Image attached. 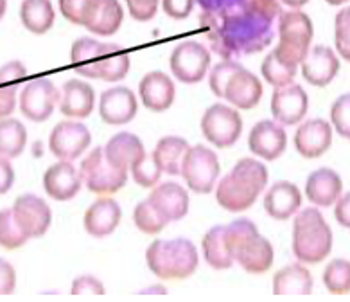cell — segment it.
<instances>
[{"mask_svg": "<svg viewBox=\"0 0 350 302\" xmlns=\"http://www.w3.org/2000/svg\"><path fill=\"white\" fill-rule=\"evenodd\" d=\"M133 221L135 225H137V229H139L140 232H144V234H159V232H162V230L165 229V225L169 223V221L154 209V205L149 201V198L148 200H142L139 205L135 207Z\"/></svg>", "mask_w": 350, "mask_h": 302, "instance_id": "8d00e7d4", "label": "cell"}, {"mask_svg": "<svg viewBox=\"0 0 350 302\" xmlns=\"http://www.w3.org/2000/svg\"><path fill=\"white\" fill-rule=\"evenodd\" d=\"M260 72L262 77L269 85H273L275 88H282V86L291 85L295 76H297L298 67H291L288 63H284L280 58L275 54V51L264 58L262 65H260Z\"/></svg>", "mask_w": 350, "mask_h": 302, "instance_id": "e575fe53", "label": "cell"}, {"mask_svg": "<svg viewBox=\"0 0 350 302\" xmlns=\"http://www.w3.org/2000/svg\"><path fill=\"white\" fill-rule=\"evenodd\" d=\"M243 131L239 112L226 105H212L202 117V134L216 148H230Z\"/></svg>", "mask_w": 350, "mask_h": 302, "instance_id": "9c48e42d", "label": "cell"}, {"mask_svg": "<svg viewBox=\"0 0 350 302\" xmlns=\"http://www.w3.org/2000/svg\"><path fill=\"white\" fill-rule=\"evenodd\" d=\"M314 281L302 263H293L273 275L275 295H311Z\"/></svg>", "mask_w": 350, "mask_h": 302, "instance_id": "f1b7e54d", "label": "cell"}, {"mask_svg": "<svg viewBox=\"0 0 350 302\" xmlns=\"http://www.w3.org/2000/svg\"><path fill=\"white\" fill-rule=\"evenodd\" d=\"M196 0H162L163 13L174 20L187 18L194 10Z\"/></svg>", "mask_w": 350, "mask_h": 302, "instance_id": "bcb514c9", "label": "cell"}, {"mask_svg": "<svg viewBox=\"0 0 350 302\" xmlns=\"http://www.w3.org/2000/svg\"><path fill=\"white\" fill-rule=\"evenodd\" d=\"M302 77L312 86H327L340 72V58L334 49L327 45H314L300 63Z\"/></svg>", "mask_w": 350, "mask_h": 302, "instance_id": "2e32d148", "label": "cell"}, {"mask_svg": "<svg viewBox=\"0 0 350 302\" xmlns=\"http://www.w3.org/2000/svg\"><path fill=\"white\" fill-rule=\"evenodd\" d=\"M343 191L341 177L334 169L320 168L312 171L307 177L306 182V197L317 207H331L334 205Z\"/></svg>", "mask_w": 350, "mask_h": 302, "instance_id": "484cf974", "label": "cell"}, {"mask_svg": "<svg viewBox=\"0 0 350 302\" xmlns=\"http://www.w3.org/2000/svg\"><path fill=\"white\" fill-rule=\"evenodd\" d=\"M219 171V158L214 149L205 148L203 144L187 149L182 164V177L191 191L198 194H208L214 191Z\"/></svg>", "mask_w": 350, "mask_h": 302, "instance_id": "52a82bcc", "label": "cell"}, {"mask_svg": "<svg viewBox=\"0 0 350 302\" xmlns=\"http://www.w3.org/2000/svg\"><path fill=\"white\" fill-rule=\"evenodd\" d=\"M302 205V192L295 184L280 180L269 187L264 197V209L273 220H289Z\"/></svg>", "mask_w": 350, "mask_h": 302, "instance_id": "4316f807", "label": "cell"}, {"mask_svg": "<svg viewBox=\"0 0 350 302\" xmlns=\"http://www.w3.org/2000/svg\"><path fill=\"white\" fill-rule=\"evenodd\" d=\"M212 51L223 60L260 53L273 42L278 0H196Z\"/></svg>", "mask_w": 350, "mask_h": 302, "instance_id": "6da1fadb", "label": "cell"}, {"mask_svg": "<svg viewBox=\"0 0 350 302\" xmlns=\"http://www.w3.org/2000/svg\"><path fill=\"white\" fill-rule=\"evenodd\" d=\"M96 92L81 79H68L59 92V112L70 119H85L94 110Z\"/></svg>", "mask_w": 350, "mask_h": 302, "instance_id": "603a6c76", "label": "cell"}, {"mask_svg": "<svg viewBox=\"0 0 350 302\" xmlns=\"http://www.w3.org/2000/svg\"><path fill=\"white\" fill-rule=\"evenodd\" d=\"M139 110L137 97L128 86H113L101 94L99 115L106 125H126Z\"/></svg>", "mask_w": 350, "mask_h": 302, "instance_id": "ac0fdd59", "label": "cell"}, {"mask_svg": "<svg viewBox=\"0 0 350 302\" xmlns=\"http://www.w3.org/2000/svg\"><path fill=\"white\" fill-rule=\"evenodd\" d=\"M92 142L90 129L77 121H62L49 137V149L59 160H74L87 151Z\"/></svg>", "mask_w": 350, "mask_h": 302, "instance_id": "7c38bea8", "label": "cell"}, {"mask_svg": "<svg viewBox=\"0 0 350 302\" xmlns=\"http://www.w3.org/2000/svg\"><path fill=\"white\" fill-rule=\"evenodd\" d=\"M309 110V96L302 86L291 83L282 88H275L271 96V114L278 125H298Z\"/></svg>", "mask_w": 350, "mask_h": 302, "instance_id": "9a60e30c", "label": "cell"}, {"mask_svg": "<svg viewBox=\"0 0 350 302\" xmlns=\"http://www.w3.org/2000/svg\"><path fill=\"white\" fill-rule=\"evenodd\" d=\"M149 270L160 279H187L196 272L200 255L191 240H154L146 250Z\"/></svg>", "mask_w": 350, "mask_h": 302, "instance_id": "5b68a950", "label": "cell"}, {"mask_svg": "<svg viewBox=\"0 0 350 302\" xmlns=\"http://www.w3.org/2000/svg\"><path fill=\"white\" fill-rule=\"evenodd\" d=\"M250 151L264 160H277L286 151L288 135L277 121H260L252 128L248 137Z\"/></svg>", "mask_w": 350, "mask_h": 302, "instance_id": "e0dca14e", "label": "cell"}, {"mask_svg": "<svg viewBox=\"0 0 350 302\" xmlns=\"http://www.w3.org/2000/svg\"><path fill=\"white\" fill-rule=\"evenodd\" d=\"M122 20H124V11L119 0H99L94 18L90 20L87 29L97 36H111L119 31Z\"/></svg>", "mask_w": 350, "mask_h": 302, "instance_id": "d6a6232c", "label": "cell"}, {"mask_svg": "<svg viewBox=\"0 0 350 302\" xmlns=\"http://www.w3.org/2000/svg\"><path fill=\"white\" fill-rule=\"evenodd\" d=\"M334 47L345 62H350V5L341 8L334 16Z\"/></svg>", "mask_w": 350, "mask_h": 302, "instance_id": "ab89813d", "label": "cell"}, {"mask_svg": "<svg viewBox=\"0 0 350 302\" xmlns=\"http://www.w3.org/2000/svg\"><path fill=\"white\" fill-rule=\"evenodd\" d=\"M262 83L255 74L241 65L225 86V99L241 110H250L262 99Z\"/></svg>", "mask_w": 350, "mask_h": 302, "instance_id": "44dd1931", "label": "cell"}, {"mask_svg": "<svg viewBox=\"0 0 350 302\" xmlns=\"http://www.w3.org/2000/svg\"><path fill=\"white\" fill-rule=\"evenodd\" d=\"M202 250L205 261L214 270H228L235 261L228 241H226L225 225L212 227L206 232L202 241Z\"/></svg>", "mask_w": 350, "mask_h": 302, "instance_id": "4dcf8cb0", "label": "cell"}, {"mask_svg": "<svg viewBox=\"0 0 350 302\" xmlns=\"http://www.w3.org/2000/svg\"><path fill=\"white\" fill-rule=\"evenodd\" d=\"M334 243L331 225L318 207L302 209L293 220V254L300 263L317 264L329 257Z\"/></svg>", "mask_w": 350, "mask_h": 302, "instance_id": "3957f363", "label": "cell"}, {"mask_svg": "<svg viewBox=\"0 0 350 302\" xmlns=\"http://www.w3.org/2000/svg\"><path fill=\"white\" fill-rule=\"evenodd\" d=\"M239 67V62H235V60H225V62L217 63L216 67L212 68L211 76H208V85H211V90L214 96L225 97L226 83H228L232 74H234Z\"/></svg>", "mask_w": 350, "mask_h": 302, "instance_id": "7bdbcfd3", "label": "cell"}, {"mask_svg": "<svg viewBox=\"0 0 350 302\" xmlns=\"http://www.w3.org/2000/svg\"><path fill=\"white\" fill-rule=\"evenodd\" d=\"M122 211L113 198H99L85 212L83 225L94 238H106L119 227Z\"/></svg>", "mask_w": 350, "mask_h": 302, "instance_id": "d4e9b609", "label": "cell"}, {"mask_svg": "<svg viewBox=\"0 0 350 302\" xmlns=\"http://www.w3.org/2000/svg\"><path fill=\"white\" fill-rule=\"evenodd\" d=\"M139 94L142 105L151 112H165L171 108L176 97L174 81L167 74L160 71L148 72L139 85Z\"/></svg>", "mask_w": 350, "mask_h": 302, "instance_id": "7402d4cb", "label": "cell"}, {"mask_svg": "<svg viewBox=\"0 0 350 302\" xmlns=\"http://www.w3.org/2000/svg\"><path fill=\"white\" fill-rule=\"evenodd\" d=\"M105 286L97 277L94 275H81L72 283V295H81V293H96V295H105Z\"/></svg>", "mask_w": 350, "mask_h": 302, "instance_id": "c3c4849f", "label": "cell"}, {"mask_svg": "<svg viewBox=\"0 0 350 302\" xmlns=\"http://www.w3.org/2000/svg\"><path fill=\"white\" fill-rule=\"evenodd\" d=\"M29 241L25 232L16 223L13 209H2L0 211V247L8 250H15L24 247Z\"/></svg>", "mask_w": 350, "mask_h": 302, "instance_id": "74e56055", "label": "cell"}, {"mask_svg": "<svg viewBox=\"0 0 350 302\" xmlns=\"http://www.w3.org/2000/svg\"><path fill=\"white\" fill-rule=\"evenodd\" d=\"M5 11H8V0H0V20L4 18Z\"/></svg>", "mask_w": 350, "mask_h": 302, "instance_id": "11a10c76", "label": "cell"}, {"mask_svg": "<svg viewBox=\"0 0 350 302\" xmlns=\"http://www.w3.org/2000/svg\"><path fill=\"white\" fill-rule=\"evenodd\" d=\"M169 65L178 81L187 85L200 83L211 67V51L203 43L187 40L174 47L169 58Z\"/></svg>", "mask_w": 350, "mask_h": 302, "instance_id": "30bf717a", "label": "cell"}, {"mask_svg": "<svg viewBox=\"0 0 350 302\" xmlns=\"http://www.w3.org/2000/svg\"><path fill=\"white\" fill-rule=\"evenodd\" d=\"M325 2L331 5H343V4H347L349 0H325Z\"/></svg>", "mask_w": 350, "mask_h": 302, "instance_id": "9f6ffc18", "label": "cell"}, {"mask_svg": "<svg viewBox=\"0 0 350 302\" xmlns=\"http://www.w3.org/2000/svg\"><path fill=\"white\" fill-rule=\"evenodd\" d=\"M27 142V129L18 119H0V157H18Z\"/></svg>", "mask_w": 350, "mask_h": 302, "instance_id": "836d02e7", "label": "cell"}, {"mask_svg": "<svg viewBox=\"0 0 350 302\" xmlns=\"http://www.w3.org/2000/svg\"><path fill=\"white\" fill-rule=\"evenodd\" d=\"M225 234L234 259L248 273H264L271 268L273 247L259 234L257 225L248 218H239L225 225Z\"/></svg>", "mask_w": 350, "mask_h": 302, "instance_id": "277c9868", "label": "cell"}, {"mask_svg": "<svg viewBox=\"0 0 350 302\" xmlns=\"http://www.w3.org/2000/svg\"><path fill=\"white\" fill-rule=\"evenodd\" d=\"M149 201L167 221L183 220L189 212V192L176 182H163L154 187Z\"/></svg>", "mask_w": 350, "mask_h": 302, "instance_id": "83f0119b", "label": "cell"}, {"mask_svg": "<svg viewBox=\"0 0 350 302\" xmlns=\"http://www.w3.org/2000/svg\"><path fill=\"white\" fill-rule=\"evenodd\" d=\"M278 2L284 5H288L291 10H300V8H304L309 0H278Z\"/></svg>", "mask_w": 350, "mask_h": 302, "instance_id": "db71d44e", "label": "cell"}, {"mask_svg": "<svg viewBox=\"0 0 350 302\" xmlns=\"http://www.w3.org/2000/svg\"><path fill=\"white\" fill-rule=\"evenodd\" d=\"M105 155L113 168L130 173V169L137 166L140 160H144L148 153H146L144 144L137 135L130 131H120L108 140L105 146Z\"/></svg>", "mask_w": 350, "mask_h": 302, "instance_id": "cb8c5ba5", "label": "cell"}, {"mask_svg": "<svg viewBox=\"0 0 350 302\" xmlns=\"http://www.w3.org/2000/svg\"><path fill=\"white\" fill-rule=\"evenodd\" d=\"M323 284L332 295L350 293V261L349 259H332L323 270Z\"/></svg>", "mask_w": 350, "mask_h": 302, "instance_id": "d590c367", "label": "cell"}, {"mask_svg": "<svg viewBox=\"0 0 350 302\" xmlns=\"http://www.w3.org/2000/svg\"><path fill=\"white\" fill-rule=\"evenodd\" d=\"M332 125L325 119H309L298 126L295 148L302 157L318 158L331 148Z\"/></svg>", "mask_w": 350, "mask_h": 302, "instance_id": "d6986e66", "label": "cell"}, {"mask_svg": "<svg viewBox=\"0 0 350 302\" xmlns=\"http://www.w3.org/2000/svg\"><path fill=\"white\" fill-rule=\"evenodd\" d=\"M160 0H126L128 11L137 22H149L159 11Z\"/></svg>", "mask_w": 350, "mask_h": 302, "instance_id": "f6af8a7d", "label": "cell"}, {"mask_svg": "<svg viewBox=\"0 0 350 302\" xmlns=\"http://www.w3.org/2000/svg\"><path fill=\"white\" fill-rule=\"evenodd\" d=\"M81 175L70 160H59L45 171L44 189L49 197L58 201H68L81 189Z\"/></svg>", "mask_w": 350, "mask_h": 302, "instance_id": "ffe728a7", "label": "cell"}, {"mask_svg": "<svg viewBox=\"0 0 350 302\" xmlns=\"http://www.w3.org/2000/svg\"><path fill=\"white\" fill-rule=\"evenodd\" d=\"M189 148L191 146L185 139L176 137V135H169V137H163L157 142V148L151 153V157H153L160 171L178 177V175H182L183 158H185Z\"/></svg>", "mask_w": 350, "mask_h": 302, "instance_id": "f546056e", "label": "cell"}, {"mask_svg": "<svg viewBox=\"0 0 350 302\" xmlns=\"http://www.w3.org/2000/svg\"><path fill=\"white\" fill-rule=\"evenodd\" d=\"M59 11L74 25L87 27L94 18L99 0H58Z\"/></svg>", "mask_w": 350, "mask_h": 302, "instance_id": "f35d334b", "label": "cell"}, {"mask_svg": "<svg viewBox=\"0 0 350 302\" xmlns=\"http://www.w3.org/2000/svg\"><path fill=\"white\" fill-rule=\"evenodd\" d=\"M130 173L133 175L135 182L142 187H154L159 184L160 175H162V171L157 168V164H154L151 155H146L144 160H140L137 166H133Z\"/></svg>", "mask_w": 350, "mask_h": 302, "instance_id": "ee69618b", "label": "cell"}, {"mask_svg": "<svg viewBox=\"0 0 350 302\" xmlns=\"http://www.w3.org/2000/svg\"><path fill=\"white\" fill-rule=\"evenodd\" d=\"M53 2L51 0H24L20 8V20L33 34H45L54 25Z\"/></svg>", "mask_w": 350, "mask_h": 302, "instance_id": "1f68e13d", "label": "cell"}, {"mask_svg": "<svg viewBox=\"0 0 350 302\" xmlns=\"http://www.w3.org/2000/svg\"><path fill=\"white\" fill-rule=\"evenodd\" d=\"M259 194L260 191L254 184L234 171L221 178L216 187L217 203L230 212H243L250 209L257 201Z\"/></svg>", "mask_w": 350, "mask_h": 302, "instance_id": "5bb4252c", "label": "cell"}, {"mask_svg": "<svg viewBox=\"0 0 350 302\" xmlns=\"http://www.w3.org/2000/svg\"><path fill=\"white\" fill-rule=\"evenodd\" d=\"M59 101V90L51 79H33L20 92V112L33 123H44L53 115Z\"/></svg>", "mask_w": 350, "mask_h": 302, "instance_id": "8fae6325", "label": "cell"}, {"mask_svg": "<svg viewBox=\"0 0 350 302\" xmlns=\"http://www.w3.org/2000/svg\"><path fill=\"white\" fill-rule=\"evenodd\" d=\"M15 184V169L11 166L10 158L0 157V194H5Z\"/></svg>", "mask_w": 350, "mask_h": 302, "instance_id": "f5cc1de1", "label": "cell"}, {"mask_svg": "<svg viewBox=\"0 0 350 302\" xmlns=\"http://www.w3.org/2000/svg\"><path fill=\"white\" fill-rule=\"evenodd\" d=\"M334 216L341 227L350 229V191L338 198L334 203Z\"/></svg>", "mask_w": 350, "mask_h": 302, "instance_id": "816d5d0a", "label": "cell"}, {"mask_svg": "<svg viewBox=\"0 0 350 302\" xmlns=\"http://www.w3.org/2000/svg\"><path fill=\"white\" fill-rule=\"evenodd\" d=\"M16 223L24 230L27 238H42L53 223V211L44 198L36 194H22L11 207Z\"/></svg>", "mask_w": 350, "mask_h": 302, "instance_id": "4fadbf2b", "label": "cell"}, {"mask_svg": "<svg viewBox=\"0 0 350 302\" xmlns=\"http://www.w3.org/2000/svg\"><path fill=\"white\" fill-rule=\"evenodd\" d=\"M83 184L96 194H113L128 182V171L113 168L105 155V148L92 149L79 169Z\"/></svg>", "mask_w": 350, "mask_h": 302, "instance_id": "ba28073f", "label": "cell"}, {"mask_svg": "<svg viewBox=\"0 0 350 302\" xmlns=\"http://www.w3.org/2000/svg\"><path fill=\"white\" fill-rule=\"evenodd\" d=\"M16 94L18 88L16 85L0 86V119L10 117L16 108Z\"/></svg>", "mask_w": 350, "mask_h": 302, "instance_id": "681fc988", "label": "cell"}, {"mask_svg": "<svg viewBox=\"0 0 350 302\" xmlns=\"http://www.w3.org/2000/svg\"><path fill=\"white\" fill-rule=\"evenodd\" d=\"M277 33L278 45L275 54L291 67H300V63L311 49L312 34H314L309 14L300 10L282 11L278 16Z\"/></svg>", "mask_w": 350, "mask_h": 302, "instance_id": "8992f818", "label": "cell"}, {"mask_svg": "<svg viewBox=\"0 0 350 302\" xmlns=\"http://www.w3.org/2000/svg\"><path fill=\"white\" fill-rule=\"evenodd\" d=\"M331 125L340 137L350 140V92L340 96L332 103Z\"/></svg>", "mask_w": 350, "mask_h": 302, "instance_id": "60d3db41", "label": "cell"}, {"mask_svg": "<svg viewBox=\"0 0 350 302\" xmlns=\"http://www.w3.org/2000/svg\"><path fill=\"white\" fill-rule=\"evenodd\" d=\"M232 171L250 180L260 192L264 191V187L268 184V169L262 162L255 160V158H243V160L235 164Z\"/></svg>", "mask_w": 350, "mask_h": 302, "instance_id": "b9f144b4", "label": "cell"}, {"mask_svg": "<svg viewBox=\"0 0 350 302\" xmlns=\"http://www.w3.org/2000/svg\"><path fill=\"white\" fill-rule=\"evenodd\" d=\"M27 76V68L22 62H10L0 67V86L15 85L16 81Z\"/></svg>", "mask_w": 350, "mask_h": 302, "instance_id": "7dc6e473", "label": "cell"}, {"mask_svg": "<svg viewBox=\"0 0 350 302\" xmlns=\"http://www.w3.org/2000/svg\"><path fill=\"white\" fill-rule=\"evenodd\" d=\"M16 288V272L13 264L0 257V295H11Z\"/></svg>", "mask_w": 350, "mask_h": 302, "instance_id": "f907efd6", "label": "cell"}, {"mask_svg": "<svg viewBox=\"0 0 350 302\" xmlns=\"http://www.w3.org/2000/svg\"><path fill=\"white\" fill-rule=\"evenodd\" d=\"M70 63L79 76L116 83L130 72V56L117 43L79 38L70 49Z\"/></svg>", "mask_w": 350, "mask_h": 302, "instance_id": "7a4b0ae2", "label": "cell"}]
</instances>
